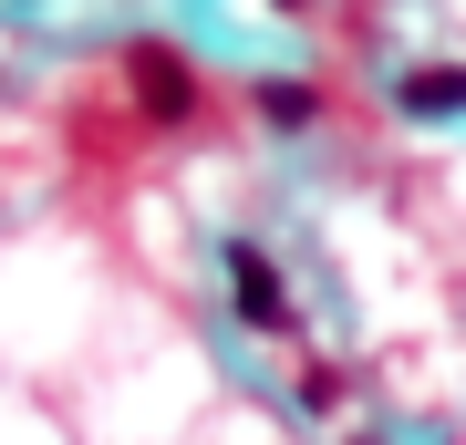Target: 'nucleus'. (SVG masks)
Instances as JSON below:
<instances>
[{
    "label": "nucleus",
    "mask_w": 466,
    "mask_h": 445,
    "mask_svg": "<svg viewBox=\"0 0 466 445\" xmlns=\"http://www.w3.org/2000/svg\"><path fill=\"white\" fill-rule=\"evenodd\" d=\"M125 94H135V115H146L156 135H177V125H198V63H187L177 42H125Z\"/></svg>",
    "instance_id": "1"
},
{
    "label": "nucleus",
    "mask_w": 466,
    "mask_h": 445,
    "mask_svg": "<svg viewBox=\"0 0 466 445\" xmlns=\"http://www.w3.org/2000/svg\"><path fill=\"white\" fill-rule=\"evenodd\" d=\"M228 311L249 321V331H300L290 280L269 269V248H259V238H228Z\"/></svg>",
    "instance_id": "2"
},
{
    "label": "nucleus",
    "mask_w": 466,
    "mask_h": 445,
    "mask_svg": "<svg viewBox=\"0 0 466 445\" xmlns=\"http://www.w3.org/2000/svg\"><path fill=\"white\" fill-rule=\"evenodd\" d=\"M259 115L300 135V125H311V115H321V104H311V83H259Z\"/></svg>",
    "instance_id": "4"
},
{
    "label": "nucleus",
    "mask_w": 466,
    "mask_h": 445,
    "mask_svg": "<svg viewBox=\"0 0 466 445\" xmlns=\"http://www.w3.org/2000/svg\"><path fill=\"white\" fill-rule=\"evenodd\" d=\"M394 104H404V115H466V63H415V73H404L394 83Z\"/></svg>",
    "instance_id": "3"
},
{
    "label": "nucleus",
    "mask_w": 466,
    "mask_h": 445,
    "mask_svg": "<svg viewBox=\"0 0 466 445\" xmlns=\"http://www.w3.org/2000/svg\"><path fill=\"white\" fill-rule=\"evenodd\" d=\"M280 11H311V0H280Z\"/></svg>",
    "instance_id": "6"
},
{
    "label": "nucleus",
    "mask_w": 466,
    "mask_h": 445,
    "mask_svg": "<svg viewBox=\"0 0 466 445\" xmlns=\"http://www.w3.org/2000/svg\"><path fill=\"white\" fill-rule=\"evenodd\" d=\"M300 404L332 414V404H342V373H332V363H311V373H300Z\"/></svg>",
    "instance_id": "5"
},
{
    "label": "nucleus",
    "mask_w": 466,
    "mask_h": 445,
    "mask_svg": "<svg viewBox=\"0 0 466 445\" xmlns=\"http://www.w3.org/2000/svg\"><path fill=\"white\" fill-rule=\"evenodd\" d=\"M363 445H373V435H363Z\"/></svg>",
    "instance_id": "7"
}]
</instances>
